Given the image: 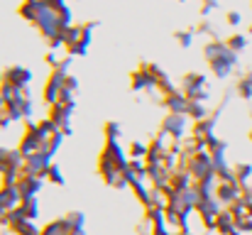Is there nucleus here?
<instances>
[{"instance_id":"obj_8","label":"nucleus","mask_w":252,"mask_h":235,"mask_svg":"<svg viewBox=\"0 0 252 235\" xmlns=\"http://www.w3.org/2000/svg\"><path fill=\"white\" fill-rule=\"evenodd\" d=\"M186 118H191V120H203V118H208V113H206V105L201 103V101H189V108H186Z\"/></svg>"},{"instance_id":"obj_20","label":"nucleus","mask_w":252,"mask_h":235,"mask_svg":"<svg viewBox=\"0 0 252 235\" xmlns=\"http://www.w3.org/2000/svg\"><path fill=\"white\" fill-rule=\"evenodd\" d=\"M250 34H252V25H250Z\"/></svg>"},{"instance_id":"obj_21","label":"nucleus","mask_w":252,"mask_h":235,"mask_svg":"<svg viewBox=\"0 0 252 235\" xmlns=\"http://www.w3.org/2000/svg\"><path fill=\"white\" fill-rule=\"evenodd\" d=\"M250 142H252V133H250Z\"/></svg>"},{"instance_id":"obj_4","label":"nucleus","mask_w":252,"mask_h":235,"mask_svg":"<svg viewBox=\"0 0 252 235\" xmlns=\"http://www.w3.org/2000/svg\"><path fill=\"white\" fill-rule=\"evenodd\" d=\"M159 103L167 108L169 113H174V115H186V108H189V98H186L181 91H176V93H171V96H162Z\"/></svg>"},{"instance_id":"obj_7","label":"nucleus","mask_w":252,"mask_h":235,"mask_svg":"<svg viewBox=\"0 0 252 235\" xmlns=\"http://www.w3.org/2000/svg\"><path fill=\"white\" fill-rule=\"evenodd\" d=\"M216 231H218L220 235H233L235 231H238L235 218H233L230 211H220V216L216 218Z\"/></svg>"},{"instance_id":"obj_17","label":"nucleus","mask_w":252,"mask_h":235,"mask_svg":"<svg viewBox=\"0 0 252 235\" xmlns=\"http://www.w3.org/2000/svg\"><path fill=\"white\" fill-rule=\"evenodd\" d=\"M220 2H201V17H208Z\"/></svg>"},{"instance_id":"obj_3","label":"nucleus","mask_w":252,"mask_h":235,"mask_svg":"<svg viewBox=\"0 0 252 235\" xmlns=\"http://www.w3.org/2000/svg\"><path fill=\"white\" fill-rule=\"evenodd\" d=\"M42 184H44V179H39V176L20 174V179H17V186H15V189L20 191V196H22V199H37V194H39Z\"/></svg>"},{"instance_id":"obj_11","label":"nucleus","mask_w":252,"mask_h":235,"mask_svg":"<svg viewBox=\"0 0 252 235\" xmlns=\"http://www.w3.org/2000/svg\"><path fill=\"white\" fill-rule=\"evenodd\" d=\"M10 231L15 235H39V231H37L30 221H17V223L10 226Z\"/></svg>"},{"instance_id":"obj_19","label":"nucleus","mask_w":252,"mask_h":235,"mask_svg":"<svg viewBox=\"0 0 252 235\" xmlns=\"http://www.w3.org/2000/svg\"><path fill=\"white\" fill-rule=\"evenodd\" d=\"M174 235H193L191 231H179V233H174Z\"/></svg>"},{"instance_id":"obj_1","label":"nucleus","mask_w":252,"mask_h":235,"mask_svg":"<svg viewBox=\"0 0 252 235\" xmlns=\"http://www.w3.org/2000/svg\"><path fill=\"white\" fill-rule=\"evenodd\" d=\"M179 91L189 98V101H206L208 98V81L203 74H186L181 78Z\"/></svg>"},{"instance_id":"obj_13","label":"nucleus","mask_w":252,"mask_h":235,"mask_svg":"<svg viewBox=\"0 0 252 235\" xmlns=\"http://www.w3.org/2000/svg\"><path fill=\"white\" fill-rule=\"evenodd\" d=\"M44 179H49V181H54V184H64V171L59 169V164H49V169H47V176Z\"/></svg>"},{"instance_id":"obj_16","label":"nucleus","mask_w":252,"mask_h":235,"mask_svg":"<svg viewBox=\"0 0 252 235\" xmlns=\"http://www.w3.org/2000/svg\"><path fill=\"white\" fill-rule=\"evenodd\" d=\"M193 30H184V32H176V42L186 49V47H191V42H193Z\"/></svg>"},{"instance_id":"obj_12","label":"nucleus","mask_w":252,"mask_h":235,"mask_svg":"<svg viewBox=\"0 0 252 235\" xmlns=\"http://www.w3.org/2000/svg\"><path fill=\"white\" fill-rule=\"evenodd\" d=\"M238 93H240V98H245V101H252V71L248 76H243L238 81Z\"/></svg>"},{"instance_id":"obj_9","label":"nucleus","mask_w":252,"mask_h":235,"mask_svg":"<svg viewBox=\"0 0 252 235\" xmlns=\"http://www.w3.org/2000/svg\"><path fill=\"white\" fill-rule=\"evenodd\" d=\"M225 44H228V49H233L235 54H240V52L248 47V34H230V37L225 39Z\"/></svg>"},{"instance_id":"obj_18","label":"nucleus","mask_w":252,"mask_h":235,"mask_svg":"<svg viewBox=\"0 0 252 235\" xmlns=\"http://www.w3.org/2000/svg\"><path fill=\"white\" fill-rule=\"evenodd\" d=\"M240 22H243V15H240L238 10H230V12H228V25H233V27H238Z\"/></svg>"},{"instance_id":"obj_15","label":"nucleus","mask_w":252,"mask_h":235,"mask_svg":"<svg viewBox=\"0 0 252 235\" xmlns=\"http://www.w3.org/2000/svg\"><path fill=\"white\" fill-rule=\"evenodd\" d=\"M120 125L118 123H105V142H118Z\"/></svg>"},{"instance_id":"obj_14","label":"nucleus","mask_w":252,"mask_h":235,"mask_svg":"<svg viewBox=\"0 0 252 235\" xmlns=\"http://www.w3.org/2000/svg\"><path fill=\"white\" fill-rule=\"evenodd\" d=\"M64 221H66V226L69 228H84V213H79V211H71V213H66L64 216Z\"/></svg>"},{"instance_id":"obj_6","label":"nucleus","mask_w":252,"mask_h":235,"mask_svg":"<svg viewBox=\"0 0 252 235\" xmlns=\"http://www.w3.org/2000/svg\"><path fill=\"white\" fill-rule=\"evenodd\" d=\"M30 78H32V74L25 67H10V69L2 71V81H7V83H12L17 88H25L30 83Z\"/></svg>"},{"instance_id":"obj_5","label":"nucleus","mask_w":252,"mask_h":235,"mask_svg":"<svg viewBox=\"0 0 252 235\" xmlns=\"http://www.w3.org/2000/svg\"><path fill=\"white\" fill-rule=\"evenodd\" d=\"M130 86H132V91H152V88H157L152 74L147 71V64H142V67L130 76Z\"/></svg>"},{"instance_id":"obj_10","label":"nucleus","mask_w":252,"mask_h":235,"mask_svg":"<svg viewBox=\"0 0 252 235\" xmlns=\"http://www.w3.org/2000/svg\"><path fill=\"white\" fill-rule=\"evenodd\" d=\"M233 174H235V181H238L240 186H245V184H248V179L252 176V164H248V162L238 164V167L233 169Z\"/></svg>"},{"instance_id":"obj_2","label":"nucleus","mask_w":252,"mask_h":235,"mask_svg":"<svg viewBox=\"0 0 252 235\" xmlns=\"http://www.w3.org/2000/svg\"><path fill=\"white\" fill-rule=\"evenodd\" d=\"M184 128H186V115L169 113L167 118L162 120V135L159 137H174V140H179L184 135Z\"/></svg>"}]
</instances>
